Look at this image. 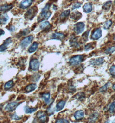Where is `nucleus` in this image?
I'll use <instances>...</instances> for the list:
<instances>
[{
	"instance_id": "10",
	"label": "nucleus",
	"mask_w": 115,
	"mask_h": 123,
	"mask_svg": "<svg viewBox=\"0 0 115 123\" xmlns=\"http://www.w3.org/2000/svg\"><path fill=\"white\" fill-rule=\"evenodd\" d=\"M33 0H23L20 2L19 6L20 8L26 9L31 5Z\"/></svg>"
},
{
	"instance_id": "3",
	"label": "nucleus",
	"mask_w": 115,
	"mask_h": 123,
	"mask_svg": "<svg viewBox=\"0 0 115 123\" xmlns=\"http://www.w3.org/2000/svg\"><path fill=\"white\" fill-rule=\"evenodd\" d=\"M83 55H76L70 58V63L72 65H76L80 64L83 61Z\"/></svg>"
},
{
	"instance_id": "44",
	"label": "nucleus",
	"mask_w": 115,
	"mask_h": 123,
	"mask_svg": "<svg viewBox=\"0 0 115 123\" xmlns=\"http://www.w3.org/2000/svg\"><path fill=\"white\" fill-rule=\"evenodd\" d=\"M4 31L2 29H0V36H2L3 35H4Z\"/></svg>"
},
{
	"instance_id": "14",
	"label": "nucleus",
	"mask_w": 115,
	"mask_h": 123,
	"mask_svg": "<svg viewBox=\"0 0 115 123\" xmlns=\"http://www.w3.org/2000/svg\"><path fill=\"white\" fill-rule=\"evenodd\" d=\"M37 87V86L36 85V84L32 83L27 86L25 88L24 90L26 93H30V92L35 90L36 89Z\"/></svg>"
},
{
	"instance_id": "19",
	"label": "nucleus",
	"mask_w": 115,
	"mask_h": 123,
	"mask_svg": "<svg viewBox=\"0 0 115 123\" xmlns=\"http://www.w3.org/2000/svg\"><path fill=\"white\" fill-rule=\"evenodd\" d=\"M9 19L8 16L6 13H4L0 16V25L6 24Z\"/></svg>"
},
{
	"instance_id": "8",
	"label": "nucleus",
	"mask_w": 115,
	"mask_h": 123,
	"mask_svg": "<svg viewBox=\"0 0 115 123\" xmlns=\"http://www.w3.org/2000/svg\"><path fill=\"white\" fill-rule=\"evenodd\" d=\"M12 43V39L11 37L5 39L2 45H0V52H3L5 51L10 44Z\"/></svg>"
},
{
	"instance_id": "28",
	"label": "nucleus",
	"mask_w": 115,
	"mask_h": 123,
	"mask_svg": "<svg viewBox=\"0 0 115 123\" xmlns=\"http://www.w3.org/2000/svg\"><path fill=\"white\" fill-rule=\"evenodd\" d=\"M13 82L12 80H10L6 82L4 86V89L6 90H8L13 87Z\"/></svg>"
},
{
	"instance_id": "38",
	"label": "nucleus",
	"mask_w": 115,
	"mask_h": 123,
	"mask_svg": "<svg viewBox=\"0 0 115 123\" xmlns=\"http://www.w3.org/2000/svg\"><path fill=\"white\" fill-rule=\"evenodd\" d=\"M89 33V31H87L84 34H83V35L82 36V37L83 38V40L84 41H87L88 39V35Z\"/></svg>"
},
{
	"instance_id": "31",
	"label": "nucleus",
	"mask_w": 115,
	"mask_h": 123,
	"mask_svg": "<svg viewBox=\"0 0 115 123\" xmlns=\"http://www.w3.org/2000/svg\"><path fill=\"white\" fill-rule=\"evenodd\" d=\"M40 77V75L38 74H35L33 76H32L31 80L33 82H37L39 80Z\"/></svg>"
},
{
	"instance_id": "2",
	"label": "nucleus",
	"mask_w": 115,
	"mask_h": 123,
	"mask_svg": "<svg viewBox=\"0 0 115 123\" xmlns=\"http://www.w3.org/2000/svg\"><path fill=\"white\" fill-rule=\"evenodd\" d=\"M51 13L49 11H42L41 13L38 16V18L37 19V21L38 23H40L44 21L45 20H47L51 16Z\"/></svg>"
},
{
	"instance_id": "13",
	"label": "nucleus",
	"mask_w": 115,
	"mask_h": 123,
	"mask_svg": "<svg viewBox=\"0 0 115 123\" xmlns=\"http://www.w3.org/2000/svg\"><path fill=\"white\" fill-rule=\"evenodd\" d=\"M104 62V60L103 59V58L99 57L98 58H96L95 59L92 60L90 62V64L92 65L98 66L103 64Z\"/></svg>"
},
{
	"instance_id": "48",
	"label": "nucleus",
	"mask_w": 115,
	"mask_h": 123,
	"mask_svg": "<svg viewBox=\"0 0 115 123\" xmlns=\"http://www.w3.org/2000/svg\"><path fill=\"white\" fill-rule=\"evenodd\" d=\"M114 41L115 42V37H114Z\"/></svg>"
},
{
	"instance_id": "43",
	"label": "nucleus",
	"mask_w": 115,
	"mask_h": 123,
	"mask_svg": "<svg viewBox=\"0 0 115 123\" xmlns=\"http://www.w3.org/2000/svg\"><path fill=\"white\" fill-rule=\"evenodd\" d=\"M25 98V97L24 95H21V96H18V97L17 98V100L19 101L20 100L24 99Z\"/></svg>"
},
{
	"instance_id": "15",
	"label": "nucleus",
	"mask_w": 115,
	"mask_h": 123,
	"mask_svg": "<svg viewBox=\"0 0 115 123\" xmlns=\"http://www.w3.org/2000/svg\"><path fill=\"white\" fill-rule=\"evenodd\" d=\"M74 117L76 120H79L83 119L84 117V113L83 111H77L75 112Z\"/></svg>"
},
{
	"instance_id": "36",
	"label": "nucleus",
	"mask_w": 115,
	"mask_h": 123,
	"mask_svg": "<svg viewBox=\"0 0 115 123\" xmlns=\"http://www.w3.org/2000/svg\"><path fill=\"white\" fill-rule=\"evenodd\" d=\"M11 118L14 120H19L22 118V116H18L16 113L12 114L11 115Z\"/></svg>"
},
{
	"instance_id": "41",
	"label": "nucleus",
	"mask_w": 115,
	"mask_h": 123,
	"mask_svg": "<svg viewBox=\"0 0 115 123\" xmlns=\"http://www.w3.org/2000/svg\"><path fill=\"white\" fill-rule=\"evenodd\" d=\"M56 123H69V122L65 119H59L56 120Z\"/></svg>"
},
{
	"instance_id": "22",
	"label": "nucleus",
	"mask_w": 115,
	"mask_h": 123,
	"mask_svg": "<svg viewBox=\"0 0 115 123\" xmlns=\"http://www.w3.org/2000/svg\"><path fill=\"white\" fill-rule=\"evenodd\" d=\"M83 11L86 13H90L92 11V5L90 3H86L83 6Z\"/></svg>"
},
{
	"instance_id": "24",
	"label": "nucleus",
	"mask_w": 115,
	"mask_h": 123,
	"mask_svg": "<svg viewBox=\"0 0 115 123\" xmlns=\"http://www.w3.org/2000/svg\"><path fill=\"white\" fill-rule=\"evenodd\" d=\"M42 98L45 102L47 104H48L50 101V94L49 93H43L42 95Z\"/></svg>"
},
{
	"instance_id": "18",
	"label": "nucleus",
	"mask_w": 115,
	"mask_h": 123,
	"mask_svg": "<svg viewBox=\"0 0 115 123\" xmlns=\"http://www.w3.org/2000/svg\"><path fill=\"white\" fill-rule=\"evenodd\" d=\"M65 102L63 100L60 101L56 105V111H59L62 110L65 105Z\"/></svg>"
},
{
	"instance_id": "51",
	"label": "nucleus",
	"mask_w": 115,
	"mask_h": 123,
	"mask_svg": "<svg viewBox=\"0 0 115 123\" xmlns=\"http://www.w3.org/2000/svg\"><path fill=\"white\" fill-rule=\"evenodd\" d=\"M114 3H115V2H114Z\"/></svg>"
},
{
	"instance_id": "7",
	"label": "nucleus",
	"mask_w": 115,
	"mask_h": 123,
	"mask_svg": "<svg viewBox=\"0 0 115 123\" xmlns=\"http://www.w3.org/2000/svg\"><path fill=\"white\" fill-rule=\"evenodd\" d=\"M20 104V103H18L16 102H11L7 104L6 106L4 108V110L7 111H12L15 110L18 106Z\"/></svg>"
},
{
	"instance_id": "47",
	"label": "nucleus",
	"mask_w": 115,
	"mask_h": 123,
	"mask_svg": "<svg viewBox=\"0 0 115 123\" xmlns=\"http://www.w3.org/2000/svg\"><path fill=\"white\" fill-rule=\"evenodd\" d=\"M113 89L115 90V84H114L113 85Z\"/></svg>"
},
{
	"instance_id": "4",
	"label": "nucleus",
	"mask_w": 115,
	"mask_h": 123,
	"mask_svg": "<svg viewBox=\"0 0 115 123\" xmlns=\"http://www.w3.org/2000/svg\"><path fill=\"white\" fill-rule=\"evenodd\" d=\"M40 65L39 61L37 59H32L30 62V68L31 70L36 71L38 70Z\"/></svg>"
},
{
	"instance_id": "12",
	"label": "nucleus",
	"mask_w": 115,
	"mask_h": 123,
	"mask_svg": "<svg viewBox=\"0 0 115 123\" xmlns=\"http://www.w3.org/2000/svg\"><path fill=\"white\" fill-rule=\"evenodd\" d=\"M39 27L43 31H48L51 27V25L49 22L45 21L41 24L39 25Z\"/></svg>"
},
{
	"instance_id": "33",
	"label": "nucleus",
	"mask_w": 115,
	"mask_h": 123,
	"mask_svg": "<svg viewBox=\"0 0 115 123\" xmlns=\"http://www.w3.org/2000/svg\"><path fill=\"white\" fill-rule=\"evenodd\" d=\"M112 24V22L111 20H109L107 21L103 25V29L105 30H107V29H109V28L111 26Z\"/></svg>"
},
{
	"instance_id": "37",
	"label": "nucleus",
	"mask_w": 115,
	"mask_h": 123,
	"mask_svg": "<svg viewBox=\"0 0 115 123\" xmlns=\"http://www.w3.org/2000/svg\"><path fill=\"white\" fill-rule=\"evenodd\" d=\"M109 72L111 75H112L113 76H115V65H113L111 67L109 70Z\"/></svg>"
},
{
	"instance_id": "6",
	"label": "nucleus",
	"mask_w": 115,
	"mask_h": 123,
	"mask_svg": "<svg viewBox=\"0 0 115 123\" xmlns=\"http://www.w3.org/2000/svg\"><path fill=\"white\" fill-rule=\"evenodd\" d=\"M33 39V36H29L24 38L20 42V45L23 48L27 47Z\"/></svg>"
},
{
	"instance_id": "11",
	"label": "nucleus",
	"mask_w": 115,
	"mask_h": 123,
	"mask_svg": "<svg viewBox=\"0 0 115 123\" xmlns=\"http://www.w3.org/2000/svg\"><path fill=\"white\" fill-rule=\"evenodd\" d=\"M102 36V30L100 28H98L94 32L91 36V38L94 40H96L100 38Z\"/></svg>"
},
{
	"instance_id": "27",
	"label": "nucleus",
	"mask_w": 115,
	"mask_h": 123,
	"mask_svg": "<svg viewBox=\"0 0 115 123\" xmlns=\"http://www.w3.org/2000/svg\"><path fill=\"white\" fill-rule=\"evenodd\" d=\"M98 117V113H94L90 116L88 121L89 122H94L97 119Z\"/></svg>"
},
{
	"instance_id": "32",
	"label": "nucleus",
	"mask_w": 115,
	"mask_h": 123,
	"mask_svg": "<svg viewBox=\"0 0 115 123\" xmlns=\"http://www.w3.org/2000/svg\"><path fill=\"white\" fill-rule=\"evenodd\" d=\"M109 112L111 114H113L115 111V102H113L109 106Z\"/></svg>"
},
{
	"instance_id": "29",
	"label": "nucleus",
	"mask_w": 115,
	"mask_h": 123,
	"mask_svg": "<svg viewBox=\"0 0 115 123\" xmlns=\"http://www.w3.org/2000/svg\"><path fill=\"white\" fill-rule=\"evenodd\" d=\"M75 98L76 99L78 100L79 101H82L85 99V96L84 94L81 92V93H79L77 94L76 96H75Z\"/></svg>"
},
{
	"instance_id": "21",
	"label": "nucleus",
	"mask_w": 115,
	"mask_h": 123,
	"mask_svg": "<svg viewBox=\"0 0 115 123\" xmlns=\"http://www.w3.org/2000/svg\"><path fill=\"white\" fill-rule=\"evenodd\" d=\"M81 13H79L78 11H75V12L73 13L70 15V18L71 19L76 20L79 19L80 18H81Z\"/></svg>"
},
{
	"instance_id": "17",
	"label": "nucleus",
	"mask_w": 115,
	"mask_h": 123,
	"mask_svg": "<svg viewBox=\"0 0 115 123\" xmlns=\"http://www.w3.org/2000/svg\"><path fill=\"white\" fill-rule=\"evenodd\" d=\"M51 37L53 39H57L59 40H62L65 38V36L62 33L56 32L52 34Z\"/></svg>"
},
{
	"instance_id": "26",
	"label": "nucleus",
	"mask_w": 115,
	"mask_h": 123,
	"mask_svg": "<svg viewBox=\"0 0 115 123\" xmlns=\"http://www.w3.org/2000/svg\"><path fill=\"white\" fill-rule=\"evenodd\" d=\"M70 11L69 10L64 11L60 15V19L62 20H63L65 18L68 17L70 14Z\"/></svg>"
},
{
	"instance_id": "30",
	"label": "nucleus",
	"mask_w": 115,
	"mask_h": 123,
	"mask_svg": "<svg viewBox=\"0 0 115 123\" xmlns=\"http://www.w3.org/2000/svg\"><path fill=\"white\" fill-rule=\"evenodd\" d=\"M110 83H109H109H107L103 86L100 88V89H99V91L100 92H102V93L104 92H105L107 91L108 88H109V86H110Z\"/></svg>"
},
{
	"instance_id": "16",
	"label": "nucleus",
	"mask_w": 115,
	"mask_h": 123,
	"mask_svg": "<svg viewBox=\"0 0 115 123\" xmlns=\"http://www.w3.org/2000/svg\"><path fill=\"white\" fill-rule=\"evenodd\" d=\"M13 4H5L0 6V11H10L13 8Z\"/></svg>"
},
{
	"instance_id": "50",
	"label": "nucleus",
	"mask_w": 115,
	"mask_h": 123,
	"mask_svg": "<svg viewBox=\"0 0 115 123\" xmlns=\"http://www.w3.org/2000/svg\"></svg>"
},
{
	"instance_id": "25",
	"label": "nucleus",
	"mask_w": 115,
	"mask_h": 123,
	"mask_svg": "<svg viewBox=\"0 0 115 123\" xmlns=\"http://www.w3.org/2000/svg\"><path fill=\"white\" fill-rule=\"evenodd\" d=\"M30 31L29 29H24V30L21 31L19 32L17 35V36L18 38H20L21 36H25L27 34H29L30 33Z\"/></svg>"
},
{
	"instance_id": "1",
	"label": "nucleus",
	"mask_w": 115,
	"mask_h": 123,
	"mask_svg": "<svg viewBox=\"0 0 115 123\" xmlns=\"http://www.w3.org/2000/svg\"><path fill=\"white\" fill-rule=\"evenodd\" d=\"M38 12V8L36 6H32L26 11L24 15L25 18L28 20H32L33 19Z\"/></svg>"
},
{
	"instance_id": "35",
	"label": "nucleus",
	"mask_w": 115,
	"mask_h": 123,
	"mask_svg": "<svg viewBox=\"0 0 115 123\" xmlns=\"http://www.w3.org/2000/svg\"><path fill=\"white\" fill-rule=\"evenodd\" d=\"M111 4H112V2L111 1H107L103 5V8L104 9V10H109V9L111 7Z\"/></svg>"
},
{
	"instance_id": "49",
	"label": "nucleus",
	"mask_w": 115,
	"mask_h": 123,
	"mask_svg": "<svg viewBox=\"0 0 115 123\" xmlns=\"http://www.w3.org/2000/svg\"><path fill=\"white\" fill-rule=\"evenodd\" d=\"M113 122H114V123H115V120H114V121H113Z\"/></svg>"
},
{
	"instance_id": "23",
	"label": "nucleus",
	"mask_w": 115,
	"mask_h": 123,
	"mask_svg": "<svg viewBox=\"0 0 115 123\" xmlns=\"http://www.w3.org/2000/svg\"><path fill=\"white\" fill-rule=\"evenodd\" d=\"M37 110V108H29L28 106H25L24 107V111L26 114H31Z\"/></svg>"
},
{
	"instance_id": "39",
	"label": "nucleus",
	"mask_w": 115,
	"mask_h": 123,
	"mask_svg": "<svg viewBox=\"0 0 115 123\" xmlns=\"http://www.w3.org/2000/svg\"><path fill=\"white\" fill-rule=\"evenodd\" d=\"M81 6V4L80 3H76L73 5L72 6V9L73 10L75 9L78 8Z\"/></svg>"
},
{
	"instance_id": "34",
	"label": "nucleus",
	"mask_w": 115,
	"mask_h": 123,
	"mask_svg": "<svg viewBox=\"0 0 115 123\" xmlns=\"http://www.w3.org/2000/svg\"><path fill=\"white\" fill-rule=\"evenodd\" d=\"M115 51V46H113V47H110L108 49H107L105 51V53L107 54H110V53H113L114 51Z\"/></svg>"
},
{
	"instance_id": "45",
	"label": "nucleus",
	"mask_w": 115,
	"mask_h": 123,
	"mask_svg": "<svg viewBox=\"0 0 115 123\" xmlns=\"http://www.w3.org/2000/svg\"><path fill=\"white\" fill-rule=\"evenodd\" d=\"M29 116H24V118H23V121H26L28 120V117Z\"/></svg>"
},
{
	"instance_id": "46",
	"label": "nucleus",
	"mask_w": 115,
	"mask_h": 123,
	"mask_svg": "<svg viewBox=\"0 0 115 123\" xmlns=\"http://www.w3.org/2000/svg\"><path fill=\"white\" fill-rule=\"evenodd\" d=\"M44 0H37V2L38 3V4H40L41 2H43V1H44Z\"/></svg>"
},
{
	"instance_id": "5",
	"label": "nucleus",
	"mask_w": 115,
	"mask_h": 123,
	"mask_svg": "<svg viewBox=\"0 0 115 123\" xmlns=\"http://www.w3.org/2000/svg\"><path fill=\"white\" fill-rule=\"evenodd\" d=\"M85 25L82 22H79L75 24L74 26V30L77 34H79L83 32Z\"/></svg>"
},
{
	"instance_id": "42",
	"label": "nucleus",
	"mask_w": 115,
	"mask_h": 123,
	"mask_svg": "<svg viewBox=\"0 0 115 123\" xmlns=\"http://www.w3.org/2000/svg\"><path fill=\"white\" fill-rule=\"evenodd\" d=\"M15 27L13 26V25H11V26H10L9 29H8V30H10L11 32H13L15 30Z\"/></svg>"
},
{
	"instance_id": "20",
	"label": "nucleus",
	"mask_w": 115,
	"mask_h": 123,
	"mask_svg": "<svg viewBox=\"0 0 115 123\" xmlns=\"http://www.w3.org/2000/svg\"><path fill=\"white\" fill-rule=\"evenodd\" d=\"M38 47V44L37 42H34L32 45L28 49V52L30 53H33L36 51Z\"/></svg>"
},
{
	"instance_id": "40",
	"label": "nucleus",
	"mask_w": 115,
	"mask_h": 123,
	"mask_svg": "<svg viewBox=\"0 0 115 123\" xmlns=\"http://www.w3.org/2000/svg\"><path fill=\"white\" fill-rule=\"evenodd\" d=\"M93 48H94V47L93 46V45H92V43H89L86 46L84 49H85V51H89L90 49H93Z\"/></svg>"
},
{
	"instance_id": "9",
	"label": "nucleus",
	"mask_w": 115,
	"mask_h": 123,
	"mask_svg": "<svg viewBox=\"0 0 115 123\" xmlns=\"http://www.w3.org/2000/svg\"><path fill=\"white\" fill-rule=\"evenodd\" d=\"M37 117L38 120L43 123H44L47 121V117L46 114L43 111H39L37 113Z\"/></svg>"
}]
</instances>
